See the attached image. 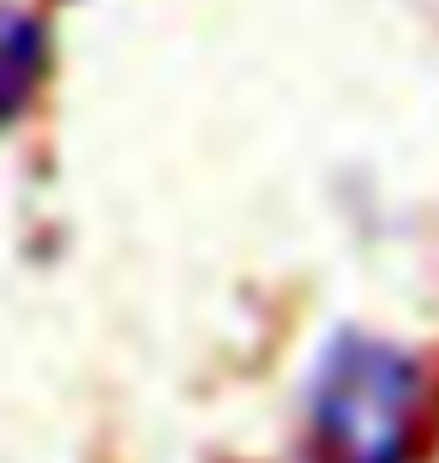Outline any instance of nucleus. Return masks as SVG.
Masks as SVG:
<instances>
[{
  "label": "nucleus",
  "mask_w": 439,
  "mask_h": 463,
  "mask_svg": "<svg viewBox=\"0 0 439 463\" xmlns=\"http://www.w3.org/2000/svg\"><path fill=\"white\" fill-rule=\"evenodd\" d=\"M307 428L325 463H415L427 433V367L391 337L343 331L313 367Z\"/></svg>",
  "instance_id": "nucleus-1"
},
{
  "label": "nucleus",
  "mask_w": 439,
  "mask_h": 463,
  "mask_svg": "<svg viewBox=\"0 0 439 463\" xmlns=\"http://www.w3.org/2000/svg\"><path fill=\"white\" fill-rule=\"evenodd\" d=\"M49 79V31L31 6L0 0V133L24 120V109L36 103V90Z\"/></svg>",
  "instance_id": "nucleus-2"
}]
</instances>
